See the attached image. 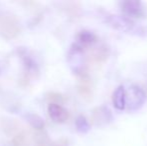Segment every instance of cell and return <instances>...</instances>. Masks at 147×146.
<instances>
[{
  "mask_svg": "<svg viewBox=\"0 0 147 146\" xmlns=\"http://www.w3.org/2000/svg\"><path fill=\"white\" fill-rule=\"evenodd\" d=\"M103 17H104L105 22L108 23V25H110L111 27L118 30V31L124 32V33L135 34V35L143 34L142 28L136 26L134 22H132L129 18L125 17V16L105 13Z\"/></svg>",
  "mask_w": 147,
  "mask_h": 146,
  "instance_id": "6da1fadb",
  "label": "cell"
},
{
  "mask_svg": "<svg viewBox=\"0 0 147 146\" xmlns=\"http://www.w3.org/2000/svg\"><path fill=\"white\" fill-rule=\"evenodd\" d=\"M21 31L19 22L14 16L4 14L0 15V34L5 39L15 38Z\"/></svg>",
  "mask_w": 147,
  "mask_h": 146,
  "instance_id": "7a4b0ae2",
  "label": "cell"
},
{
  "mask_svg": "<svg viewBox=\"0 0 147 146\" xmlns=\"http://www.w3.org/2000/svg\"><path fill=\"white\" fill-rule=\"evenodd\" d=\"M146 100V94L138 85H131L126 91V104L131 111L138 110L143 106Z\"/></svg>",
  "mask_w": 147,
  "mask_h": 146,
  "instance_id": "3957f363",
  "label": "cell"
},
{
  "mask_svg": "<svg viewBox=\"0 0 147 146\" xmlns=\"http://www.w3.org/2000/svg\"><path fill=\"white\" fill-rule=\"evenodd\" d=\"M121 10L130 18H144L146 15L145 8L141 1L125 0L121 3Z\"/></svg>",
  "mask_w": 147,
  "mask_h": 146,
  "instance_id": "277c9868",
  "label": "cell"
},
{
  "mask_svg": "<svg viewBox=\"0 0 147 146\" xmlns=\"http://www.w3.org/2000/svg\"><path fill=\"white\" fill-rule=\"evenodd\" d=\"M92 123L96 126H105L112 121V113L106 106H100L93 110L91 116Z\"/></svg>",
  "mask_w": 147,
  "mask_h": 146,
  "instance_id": "5b68a950",
  "label": "cell"
},
{
  "mask_svg": "<svg viewBox=\"0 0 147 146\" xmlns=\"http://www.w3.org/2000/svg\"><path fill=\"white\" fill-rule=\"evenodd\" d=\"M97 40H98V38H97L96 34L93 33L92 31L82 30L76 36V42L74 43V45L77 46L78 48L84 50L87 47L92 46L93 44H95L97 42Z\"/></svg>",
  "mask_w": 147,
  "mask_h": 146,
  "instance_id": "8992f818",
  "label": "cell"
},
{
  "mask_svg": "<svg viewBox=\"0 0 147 146\" xmlns=\"http://www.w3.org/2000/svg\"><path fill=\"white\" fill-rule=\"evenodd\" d=\"M48 115L51 120L56 123H63L68 119V111L58 103H50L47 107Z\"/></svg>",
  "mask_w": 147,
  "mask_h": 146,
  "instance_id": "52a82bcc",
  "label": "cell"
},
{
  "mask_svg": "<svg viewBox=\"0 0 147 146\" xmlns=\"http://www.w3.org/2000/svg\"><path fill=\"white\" fill-rule=\"evenodd\" d=\"M78 75H79L77 84L78 93L85 99H89V98H91V95H92V86H91L90 78L83 71L78 72Z\"/></svg>",
  "mask_w": 147,
  "mask_h": 146,
  "instance_id": "ba28073f",
  "label": "cell"
},
{
  "mask_svg": "<svg viewBox=\"0 0 147 146\" xmlns=\"http://www.w3.org/2000/svg\"><path fill=\"white\" fill-rule=\"evenodd\" d=\"M112 102L117 110H124L126 107V91L123 85H119L115 89L112 96Z\"/></svg>",
  "mask_w": 147,
  "mask_h": 146,
  "instance_id": "9c48e42d",
  "label": "cell"
},
{
  "mask_svg": "<svg viewBox=\"0 0 147 146\" xmlns=\"http://www.w3.org/2000/svg\"><path fill=\"white\" fill-rule=\"evenodd\" d=\"M109 56V48L107 45L102 44L93 50L90 54V60L94 63H103L107 60Z\"/></svg>",
  "mask_w": 147,
  "mask_h": 146,
  "instance_id": "30bf717a",
  "label": "cell"
},
{
  "mask_svg": "<svg viewBox=\"0 0 147 146\" xmlns=\"http://www.w3.org/2000/svg\"><path fill=\"white\" fill-rule=\"evenodd\" d=\"M75 126L77 129L78 132L80 133H87L90 130V125H89L87 119L83 116V115H80L76 118L75 121Z\"/></svg>",
  "mask_w": 147,
  "mask_h": 146,
  "instance_id": "8fae6325",
  "label": "cell"
},
{
  "mask_svg": "<svg viewBox=\"0 0 147 146\" xmlns=\"http://www.w3.org/2000/svg\"><path fill=\"white\" fill-rule=\"evenodd\" d=\"M28 122L30 123V125L32 127H34L35 129H42L44 128V121L40 116L36 114H29L27 116Z\"/></svg>",
  "mask_w": 147,
  "mask_h": 146,
  "instance_id": "7c38bea8",
  "label": "cell"
},
{
  "mask_svg": "<svg viewBox=\"0 0 147 146\" xmlns=\"http://www.w3.org/2000/svg\"><path fill=\"white\" fill-rule=\"evenodd\" d=\"M49 99H55V100H58V101H62L63 100V97L62 95L60 94H57V93H52V94H49Z\"/></svg>",
  "mask_w": 147,
  "mask_h": 146,
  "instance_id": "4fadbf2b",
  "label": "cell"
}]
</instances>
